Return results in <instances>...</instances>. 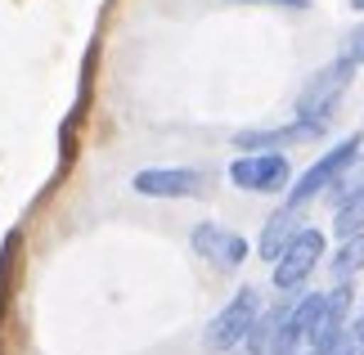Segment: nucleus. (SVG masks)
Listing matches in <instances>:
<instances>
[{
    "label": "nucleus",
    "mask_w": 364,
    "mask_h": 355,
    "mask_svg": "<svg viewBox=\"0 0 364 355\" xmlns=\"http://www.w3.org/2000/svg\"><path fill=\"white\" fill-rule=\"evenodd\" d=\"M351 77H355V63H346L342 54H338L328 68H319V73L306 81V90L297 95V112H292V117L311 122V126H319V131H328L333 108H338L342 95L351 90Z\"/></svg>",
    "instance_id": "f257e3e1"
},
{
    "label": "nucleus",
    "mask_w": 364,
    "mask_h": 355,
    "mask_svg": "<svg viewBox=\"0 0 364 355\" xmlns=\"http://www.w3.org/2000/svg\"><path fill=\"white\" fill-rule=\"evenodd\" d=\"M261 292L257 288H239L230 297L225 306L216 310L212 319H207V329H203V346L212 351V355H230V351H239L243 346V337H247V329L257 324V315H261Z\"/></svg>",
    "instance_id": "f03ea898"
},
{
    "label": "nucleus",
    "mask_w": 364,
    "mask_h": 355,
    "mask_svg": "<svg viewBox=\"0 0 364 355\" xmlns=\"http://www.w3.org/2000/svg\"><path fill=\"white\" fill-rule=\"evenodd\" d=\"M360 149H364V135H346V139H338L333 149H324V153H319V158L297 176V184H288V189H284V194H288V207L301 211L306 203H315L319 194H328V184L360 158Z\"/></svg>",
    "instance_id": "7ed1b4c3"
},
{
    "label": "nucleus",
    "mask_w": 364,
    "mask_h": 355,
    "mask_svg": "<svg viewBox=\"0 0 364 355\" xmlns=\"http://www.w3.org/2000/svg\"><path fill=\"white\" fill-rule=\"evenodd\" d=\"M319 261H324V234L311 230V225H301V230L284 243V252L270 261L274 265V288L279 292H301L306 279L319 270Z\"/></svg>",
    "instance_id": "20e7f679"
},
{
    "label": "nucleus",
    "mask_w": 364,
    "mask_h": 355,
    "mask_svg": "<svg viewBox=\"0 0 364 355\" xmlns=\"http://www.w3.org/2000/svg\"><path fill=\"white\" fill-rule=\"evenodd\" d=\"M230 184L243 194H284L292 184V162L284 153H239L230 162Z\"/></svg>",
    "instance_id": "39448f33"
},
{
    "label": "nucleus",
    "mask_w": 364,
    "mask_h": 355,
    "mask_svg": "<svg viewBox=\"0 0 364 355\" xmlns=\"http://www.w3.org/2000/svg\"><path fill=\"white\" fill-rule=\"evenodd\" d=\"M189 248L198 252L207 265H216V270H243V261L252 257V243H247V238L239 230L216 225V221L193 225V230H189Z\"/></svg>",
    "instance_id": "423d86ee"
},
{
    "label": "nucleus",
    "mask_w": 364,
    "mask_h": 355,
    "mask_svg": "<svg viewBox=\"0 0 364 355\" xmlns=\"http://www.w3.org/2000/svg\"><path fill=\"white\" fill-rule=\"evenodd\" d=\"M131 189L139 198H203L207 176L193 166H144V171H135Z\"/></svg>",
    "instance_id": "0eeeda50"
},
{
    "label": "nucleus",
    "mask_w": 364,
    "mask_h": 355,
    "mask_svg": "<svg viewBox=\"0 0 364 355\" xmlns=\"http://www.w3.org/2000/svg\"><path fill=\"white\" fill-rule=\"evenodd\" d=\"M351 283H338L333 292H324V306H319V319H315V329H311V351L306 355H328L333 342H338V333L346 329V315H351Z\"/></svg>",
    "instance_id": "6e6552de"
},
{
    "label": "nucleus",
    "mask_w": 364,
    "mask_h": 355,
    "mask_svg": "<svg viewBox=\"0 0 364 355\" xmlns=\"http://www.w3.org/2000/svg\"><path fill=\"white\" fill-rule=\"evenodd\" d=\"M319 135H324L319 126L292 117L288 126H261V131H239V135H234V149H247V153H270V149L301 144V139H319Z\"/></svg>",
    "instance_id": "1a4fd4ad"
},
{
    "label": "nucleus",
    "mask_w": 364,
    "mask_h": 355,
    "mask_svg": "<svg viewBox=\"0 0 364 355\" xmlns=\"http://www.w3.org/2000/svg\"><path fill=\"white\" fill-rule=\"evenodd\" d=\"M301 230V211L297 207H279L274 216H265V225H261V238H257V252H261V261H274L279 252H284V243L292 234Z\"/></svg>",
    "instance_id": "9d476101"
},
{
    "label": "nucleus",
    "mask_w": 364,
    "mask_h": 355,
    "mask_svg": "<svg viewBox=\"0 0 364 355\" xmlns=\"http://www.w3.org/2000/svg\"><path fill=\"white\" fill-rule=\"evenodd\" d=\"M288 302H292V292H288ZM288 302H279V306H270V310L261 306L257 324H252L247 337H243V351H247V355H265V351H270L274 333H279V324H284V315H288Z\"/></svg>",
    "instance_id": "9b49d317"
},
{
    "label": "nucleus",
    "mask_w": 364,
    "mask_h": 355,
    "mask_svg": "<svg viewBox=\"0 0 364 355\" xmlns=\"http://www.w3.org/2000/svg\"><path fill=\"white\" fill-rule=\"evenodd\" d=\"M328 270H333V279H338V283H346V279H355V275H360V270H364V230L342 238V248L333 252Z\"/></svg>",
    "instance_id": "f8f14e48"
},
{
    "label": "nucleus",
    "mask_w": 364,
    "mask_h": 355,
    "mask_svg": "<svg viewBox=\"0 0 364 355\" xmlns=\"http://www.w3.org/2000/svg\"><path fill=\"white\" fill-rule=\"evenodd\" d=\"M364 230V189L351 194L346 203H338V216H333V234L346 238V234H360Z\"/></svg>",
    "instance_id": "ddd939ff"
},
{
    "label": "nucleus",
    "mask_w": 364,
    "mask_h": 355,
    "mask_svg": "<svg viewBox=\"0 0 364 355\" xmlns=\"http://www.w3.org/2000/svg\"><path fill=\"white\" fill-rule=\"evenodd\" d=\"M328 355H364V310L355 319H346V329L338 333V342H333Z\"/></svg>",
    "instance_id": "4468645a"
},
{
    "label": "nucleus",
    "mask_w": 364,
    "mask_h": 355,
    "mask_svg": "<svg viewBox=\"0 0 364 355\" xmlns=\"http://www.w3.org/2000/svg\"><path fill=\"white\" fill-rule=\"evenodd\" d=\"M342 59H346V63H355V68L364 63V23L355 27L351 36H346V46H342Z\"/></svg>",
    "instance_id": "2eb2a0df"
},
{
    "label": "nucleus",
    "mask_w": 364,
    "mask_h": 355,
    "mask_svg": "<svg viewBox=\"0 0 364 355\" xmlns=\"http://www.w3.org/2000/svg\"><path fill=\"white\" fill-rule=\"evenodd\" d=\"M225 5H274V9H311V0H225Z\"/></svg>",
    "instance_id": "dca6fc26"
},
{
    "label": "nucleus",
    "mask_w": 364,
    "mask_h": 355,
    "mask_svg": "<svg viewBox=\"0 0 364 355\" xmlns=\"http://www.w3.org/2000/svg\"><path fill=\"white\" fill-rule=\"evenodd\" d=\"M351 9H360V14H364V0H351Z\"/></svg>",
    "instance_id": "f3484780"
},
{
    "label": "nucleus",
    "mask_w": 364,
    "mask_h": 355,
    "mask_svg": "<svg viewBox=\"0 0 364 355\" xmlns=\"http://www.w3.org/2000/svg\"><path fill=\"white\" fill-rule=\"evenodd\" d=\"M0 283H5V270H0ZM0 302H5V288H0Z\"/></svg>",
    "instance_id": "a211bd4d"
}]
</instances>
